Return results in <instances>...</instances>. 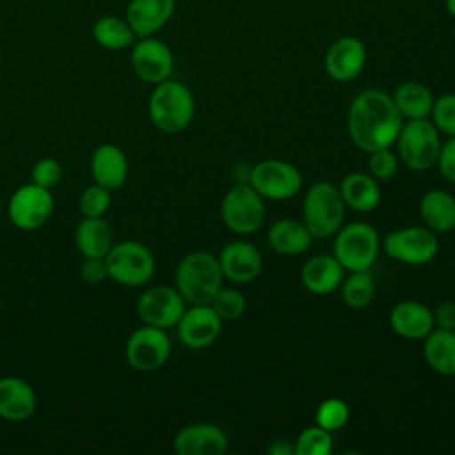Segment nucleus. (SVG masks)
<instances>
[{"label":"nucleus","instance_id":"9d476101","mask_svg":"<svg viewBox=\"0 0 455 455\" xmlns=\"http://www.w3.org/2000/svg\"><path fill=\"white\" fill-rule=\"evenodd\" d=\"M249 185L263 197L284 201L297 196L302 188L300 171L283 160H263L249 171Z\"/></svg>","mask_w":455,"mask_h":455},{"label":"nucleus","instance_id":"c85d7f7f","mask_svg":"<svg viewBox=\"0 0 455 455\" xmlns=\"http://www.w3.org/2000/svg\"><path fill=\"white\" fill-rule=\"evenodd\" d=\"M393 101L403 121L428 119L434 107V96L430 89L425 84L414 80L400 84L393 92Z\"/></svg>","mask_w":455,"mask_h":455},{"label":"nucleus","instance_id":"1a4fd4ad","mask_svg":"<svg viewBox=\"0 0 455 455\" xmlns=\"http://www.w3.org/2000/svg\"><path fill=\"white\" fill-rule=\"evenodd\" d=\"M382 245L391 259L414 267L430 263L439 251L437 236L427 226H409L391 231Z\"/></svg>","mask_w":455,"mask_h":455},{"label":"nucleus","instance_id":"9b49d317","mask_svg":"<svg viewBox=\"0 0 455 455\" xmlns=\"http://www.w3.org/2000/svg\"><path fill=\"white\" fill-rule=\"evenodd\" d=\"M52 190L36 183L21 185L9 199V220L21 231H36L46 224L53 212Z\"/></svg>","mask_w":455,"mask_h":455},{"label":"nucleus","instance_id":"dca6fc26","mask_svg":"<svg viewBox=\"0 0 455 455\" xmlns=\"http://www.w3.org/2000/svg\"><path fill=\"white\" fill-rule=\"evenodd\" d=\"M366 64V46L355 36L336 39L325 52L323 66L334 82H350L361 75Z\"/></svg>","mask_w":455,"mask_h":455},{"label":"nucleus","instance_id":"37998d69","mask_svg":"<svg viewBox=\"0 0 455 455\" xmlns=\"http://www.w3.org/2000/svg\"><path fill=\"white\" fill-rule=\"evenodd\" d=\"M444 7H446L448 14L455 18V0H444Z\"/></svg>","mask_w":455,"mask_h":455},{"label":"nucleus","instance_id":"f8f14e48","mask_svg":"<svg viewBox=\"0 0 455 455\" xmlns=\"http://www.w3.org/2000/svg\"><path fill=\"white\" fill-rule=\"evenodd\" d=\"M124 355L128 364L142 373L164 366L171 355V339L165 329L146 325L135 329L126 339Z\"/></svg>","mask_w":455,"mask_h":455},{"label":"nucleus","instance_id":"6ab92c4d","mask_svg":"<svg viewBox=\"0 0 455 455\" xmlns=\"http://www.w3.org/2000/svg\"><path fill=\"white\" fill-rule=\"evenodd\" d=\"M434 325V311L418 300H402L389 311L391 331L405 339H423Z\"/></svg>","mask_w":455,"mask_h":455},{"label":"nucleus","instance_id":"c9c22d12","mask_svg":"<svg viewBox=\"0 0 455 455\" xmlns=\"http://www.w3.org/2000/svg\"><path fill=\"white\" fill-rule=\"evenodd\" d=\"M430 117L441 133L455 137V92L443 94L434 100Z\"/></svg>","mask_w":455,"mask_h":455},{"label":"nucleus","instance_id":"20e7f679","mask_svg":"<svg viewBox=\"0 0 455 455\" xmlns=\"http://www.w3.org/2000/svg\"><path fill=\"white\" fill-rule=\"evenodd\" d=\"M345 210L339 188L331 181H316L307 188L302 203L304 224L313 238H329L343 226Z\"/></svg>","mask_w":455,"mask_h":455},{"label":"nucleus","instance_id":"79ce46f5","mask_svg":"<svg viewBox=\"0 0 455 455\" xmlns=\"http://www.w3.org/2000/svg\"><path fill=\"white\" fill-rule=\"evenodd\" d=\"M270 455H295V450H293V444H290L288 441L284 439H279V441H274L268 450H267Z\"/></svg>","mask_w":455,"mask_h":455},{"label":"nucleus","instance_id":"a211bd4d","mask_svg":"<svg viewBox=\"0 0 455 455\" xmlns=\"http://www.w3.org/2000/svg\"><path fill=\"white\" fill-rule=\"evenodd\" d=\"M228 444L226 432L213 423L187 425L174 437V451L178 455H222Z\"/></svg>","mask_w":455,"mask_h":455},{"label":"nucleus","instance_id":"f3484780","mask_svg":"<svg viewBox=\"0 0 455 455\" xmlns=\"http://www.w3.org/2000/svg\"><path fill=\"white\" fill-rule=\"evenodd\" d=\"M217 258L222 275L236 284L254 281L263 268V256L259 249L245 240L229 242Z\"/></svg>","mask_w":455,"mask_h":455},{"label":"nucleus","instance_id":"72a5a7b5","mask_svg":"<svg viewBox=\"0 0 455 455\" xmlns=\"http://www.w3.org/2000/svg\"><path fill=\"white\" fill-rule=\"evenodd\" d=\"M217 315L224 320H238L247 307V300L242 291L235 288H220L210 302Z\"/></svg>","mask_w":455,"mask_h":455},{"label":"nucleus","instance_id":"423d86ee","mask_svg":"<svg viewBox=\"0 0 455 455\" xmlns=\"http://www.w3.org/2000/svg\"><path fill=\"white\" fill-rule=\"evenodd\" d=\"M380 236L368 222L341 226L334 238V256L348 272L370 270L379 258Z\"/></svg>","mask_w":455,"mask_h":455},{"label":"nucleus","instance_id":"ea45409f","mask_svg":"<svg viewBox=\"0 0 455 455\" xmlns=\"http://www.w3.org/2000/svg\"><path fill=\"white\" fill-rule=\"evenodd\" d=\"M80 277L89 284H98L108 277L105 258H84L80 265Z\"/></svg>","mask_w":455,"mask_h":455},{"label":"nucleus","instance_id":"cd10ccee","mask_svg":"<svg viewBox=\"0 0 455 455\" xmlns=\"http://www.w3.org/2000/svg\"><path fill=\"white\" fill-rule=\"evenodd\" d=\"M423 355L435 373L455 377V331L432 329L423 338Z\"/></svg>","mask_w":455,"mask_h":455},{"label":"nucleus","instance_id":"6e6552de","mask_svg":"<svg viewBox=\"0 0 455 455\" xmlns=\"http://www.w3.org/2000/svg\"><path fill=\"white\" fill-rule=\"evenodd\" d=\"M220 217L231 233L252 235L265 222V201L249 183H238L226 192Z\"/></svg>","mask_w":455,"mask_h":455},{"label":"nucleus","instance_id":"a878e982","mask_svg":"<svg viewBox=\"0 0 455 455\" xmlns=\"http://www.w3.org/2000/svg\"><path fill=\"white\" fill-rule=\"evenodd\" d=\"M267 240L277 254L297 256L311 247L313 235L304 222L293 219H281L270 226Z\"/></svg>","mask_w":455,"mask_h":455},{"label":"nucleus","instance_id":"c756f323","mask_svg":"<svg viewBox=\"0 0 455 455\" xmlns=\"http://www.w3.org/2000/svg\"><path fill=\"white\" fill-rule=\"evenodd\" d=\"M94 41L110 52H121L135 43V34L126 20L117 16H103L92 25Z\"/></svg>","mask_w":455,"mask_h":455},{"label":"nucleus","instance_id":"0eeeda50","mask_svg":"<svg viewBox=\"0 0 455 455\" xmlns=\"http://www.w3.org/2000/svg\"><path fill=\"white\" fill-rule=\"evenodd\" d=\"M108 277L121 286L139 288L151 281L155 274L153 252L137 240L114 243L105 256Z\"/></svg>","mask_w":455,"mask_h":455},{"label":"nucleus","instance_id":"473e14b6","mask_svg":"<svg viewBox=\"0 0 455 455\" xmlns=\"http://www.w3.org/2000/svg\"><path fill=\"white\" fill-rule=\"evenodd\" d=\"M350 419V409L341 398H327L316 411V425L329 432L341 430Z\"/></svg>","mask_w":455,"mask_h":455},{"label":"nucleus","instance_id":"5701e85b","mask_svg":"<svg viewBox=\"0 0 455 455\" xmlns=\"http://www.w3.org/2000/svg\"><path fill=\"white\" fill-rule=\"evenodd\" d=\"M36 393L27 380L20 377L0 379V418L7 421H23L36 412Z\"/></svg>","mask_w":455,"mask_h":455},{"label":"nucleus","instance_id":"58836bf2","mask_svg":"<svg viewBox=\"0 0 455 455\" xmlns=\"http://www.w3.org/2000/svg\"><path fill=\"white\" fill-rule=\"evenodd\" d=\"M435 165L444 180L455 183V137H450L446 142L441 144Z\"/></svg>","mask_w":455,"mask_h":455},{"label":"nucleus","instance_id":"e433bc0d","mask_svg":"<svg viewBox=\"0 0 455 455\" xmlns=\"http://www.w3.org/2000/svg\"><path fill=\"white\" fill-rule=\"evenodd\" d=\"M368 171L377 181L391 180L398 171V155H395L391 148L368 153Z\"/></svg>","mask_w":455,"mask_h":455},{"label":"nucleus","instance_id":"b1692460","mask_svg":"<svg viewBox=\"0 0 455 455\" xmlns=\"http://www.w3.org/2000/svg\"><path fill=\"white\" fill-rule=\"evenodd\" d=\"M75 245L84 258H105L114 245V233L103 217H84L75 229Z\"/></svg>","mask_w":455,"mask_h":455},{"label":"nucleus","instance_id":"aec40b11","mask_svg":"<svg viewBox=\"0 0 455 455\" xmlns=\"http://www.w3.org/2000/svg\"><path fill=\"white\" fill-rule=\"evenodd\" d=\"M176 0H132L124 20L137 37L156 34L172 18Z\"/></svg>","mask_w":455,"mask_h":455},{"label":"nucleus","instance_id":"2f4dec72","mask_svg":"<svg viewBox=\"0 0 455 455\" xmlns=\"http://www.w3.org/2000/svg\"><path fill=\"white\" fill-rule=\"evenodd\" d=\"M293 450L295 455H329L332 451V432L320 425L304 428L299 434Z\"/></svg>","mask_w":455,"mask_h":455},{"label":"nucleus","instance_id":"7c9ffc66","mask_svg":"<svg viewBox=\"0 0 455 455\" xmlns=\"http://www.w3.org/2000/svg\"><path fill=\"white\" fill-rule=\"evenodd\" d=\"M339 290L345 306L352 309H363L375 297V281L368 270H357L350 272V275L343 279Z\"/></svg>","mask_w":455,"mask_h":455},{"label":"nucleus","instance_id":"4c0bfd02","mask_svg":"<svg viewBox=\"0 0 455 455\" xmlns=\"http://www.w3.org/2000/svg\"><path fill=\"white\" fill-rule=\"evenodd\" d=\"M62 178V167L55 158H41L36 162V165L32 167V183L52 190L53 187L59 185Z\"/></svg>","mask_w":455,"mask_h":455},{"label":"nucleus","instance_id":"7ed1b4c3","mask_svg":"<svg viewBox=\"0 0 455 455\" xmlns=\"http://www.w3.org/2000/svg\"><path fill=\"white\" fill-rule=\"evenodd\" d=\"M196 112V101L190 89L178 80H164L155 85L149 101L148 114L156 130L164 133L183 132Z\"/></svg>","mask_w":455,"mask_h":455},{"label":"nucleus","instance_id":"f257e3e1","mask_svg":"<svg viewBox=\"0 0 455 455\" xmlns=\"http://www.w3.org/2000/svg\"><path fill=\"white\" fill-rule=\"evenodd\" d=\"M403 117L393 96L380 89H364L348 107L347 130L352 142L364 153L391 148L396 142Z\"/></svg>","mask_w":455,"mask_h":455},{"label":"nucleus","instance_id":"bb28decb","mask_svg":"<svg viewBox=\"0 0 455 455\" xmlns=\"http://www.w3.org/2000/svg\"><path fill=\"white\" fill-rule=\"evenodd\" d=\"M419 215L434 233H450L455 229V197L441 188L428 190L419 201Z\"/></svg>","mask_w":455,"mask_h":455},{"label":"nucleus","instance_id":"a19ab883","mask_svg":"<svg viewBox=\"0 0 455 455\" xmlns=\"http://www.w3.org/2000/svg\"><path fill=\"white\" fill-rule=\"evenodd\" d=\"M434 323L439 329L455 331V300H443L434 311Z\"/></svg>","mask_w":455,"mask_h":455},{"label":"nucleus","instance_id":"2eb2a0df","mask_svg":"<svg viewBox=\"0 0 455 455\" xmlns=\"http://www.w3.org/2000/svg\"><path fill=\"white\" fill-rule=\"evenodd\" d=\"M176 327L178 338L185 347L201 350L215 343L222 331V318L212 304H192V307L183 311Z\"/></svg>","mask_w":455,"mask_h":455},{"label":"nucleus","instance_id":"f704fd0d","mask_svg":"<svg viewBox=\"0 0 455 455\" xmlns=\"http://www.w3.org/2000/svg\"><path fill=\"white\" fill-rule=\"evenodd\" d=\"M78 208L84 217H103L110 208V190L96 183L87 187L78 199Z\"/></svg>","mask_w":455,"mask_h":455},{"label":"nucleus","instance_id":"4468645a","mask_svg":"<svg viewBox=\"0 0 455 455\" xmlns=\"http://www.w3.org/2000/svg\"><path fill=\"white\" fill-rule=\"evenodd\" d=\"M185 309V299L176 288L171 286H153L137 300L139 318L146 325L160 329L176 327Z\"/></svg>","mask_w":455,"mask_h":455},{"label":"nucleus","instance_id":"393cba45","mask_svg":"<svg viewBox=\"0 0 455 455\" xmlns=\"http://www.w3.org/2000/svg\"><path fill=\"white\" fill-rule=\"evenodd\" d=\"M339 194L345 204L354 212H371L380 203V187L371 174L350 172L339 183Z\"/></svg>","mask_w":455,"mask_h":455},{"label":"nucleus","instance_id":"412c9836","mask_svg":"<svg viewBox=\"0 0 455 455\" xmlns=\"http://www.w3.org/2000/svg\"><path fill=\"white\" fill-rule=\"evenodd\" d=\"M345 279V268L336 256L320 254L309 258L300 270L302 286L315 295H329L341 286Z\"/></svg>","mask_w":455,"mask_h":455},{"label":"nucleus","instance_id":"f03ea898","mask_svg":"<svg viewBox=\"0 0 455 455\" xmlns=\"http://www.w3.org/2000/svg\"><path fill=\"white\" fill-rule=\"evenodd\" d=\"M222 279L219 258L208 251H194L183 256L174 274L176 290L190 304H210L222 288Z\"/></svg>","mask_w":455,"mask_h":455},{"label":"nucleus","instance_id":"ddd939ff","mask_svg":"<svg viewBox=\"0 0 455 455\" xmlns=\"http://www.w3.org/2000/svg\"><path fill=\"white\" fill-rule=\"evenodd\" d=\"M130 62L135 75L153 85L171 78L174 69V55L171 48L153 36L140 37V41L132 44Z\"/></svg>","mask_w":455,"mask_h":455},{"label":"nucleus","instance_id":"4be33fe9","mask_svg":"<svg viewBox=\"0 0 455 455\" xmlns=\"http://www.w3.org/2000/svg\"><path fill=\"white\" fill-rule=\"evenodd\" d=\"M91 174L96 185L107 190L121 188L128 180V158L114 144H101L91 156Z\"/></svg>","mask_w":455,"mask_h":455},{"label":"nucleus","instance_id":"39448f33","mask_svg":"<svg viewBox=\"0 0 455 455\" xmlns=\"http://www.w3.org/2000/svg\"><path fill=\"white\" fill-rule=\"evenodd\" d=\"M398 160L411 171L423 172L437 164L441 151L439 130L428 119L403 121L396 137Z\"/></svg>","mask_w":455,"mask_h":455}]
</instances>
